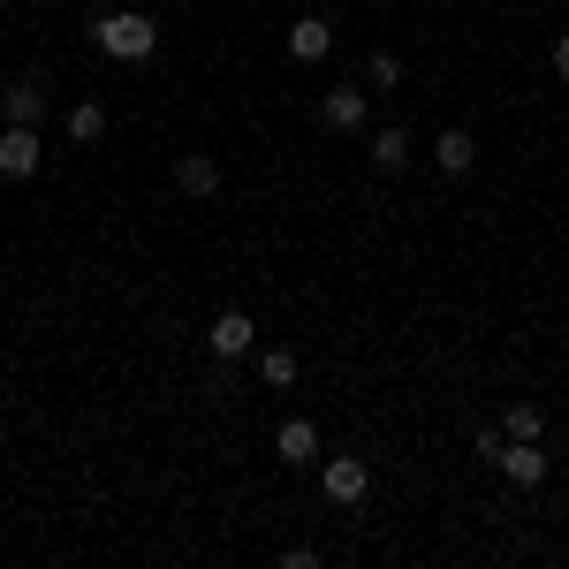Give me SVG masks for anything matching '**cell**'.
<instances>
[{"instance_id":"obj_1","label":"cell","mask_w":569,"mask_h":569,"mask_svg":"<svg viewBox=\"0 0 569 569\" xmlns=\"http://www.w3.org/2000/svg\"><path fill=\"white\" fill-rule=\"evenodd\" d=\"M91 39H99V53H114V61H144V53L160 46V23H152V16H130V8H114V16L91 23Z\"/></svg>"},{"instance_id":"obj_2","label":"cell","mask_w":569,"mask_h":569,"mask_svg":"<svg viewBox=\"0 0 569 569\" xmlns=\"http://www.w3.org/2000/svg\"><path fill=\"white\" fill-rule=\"evenodd\" d=\"M319 486H327V501H335V509H357V501L372 493V463H365V456H327Z\"/></svg>"},{"instance_id":"obj_3","label":"cell","mask_w":569,"mask_h":569,"mask_svg":"<svg viewBox=\"0 0 569 569\" xmlns=\"http://www.w3.org/2000/svg\"><path fill=\"white\" fill-rule=\"evenodd\" d=\"M39 130H31V122H8V130H0V176L8 182H31L39 176Z\"/></svg>"},{"instance_id":"obj_4","label":"cell","mask_w":569,"mask_h":569,"mask_svg":"<svg viewBox=\"0 0 569 569\" xmlns=\"http://www.w3.org/2000/svg\"><path fill=\"white\" fill-rule=\"evenodd\" d=\"M206 342H213V357L228 365V357H251V350H259V327H251V311H220Z\"/></svg>"},{"instance_id":"obj_5","label":"cell","mask_w":569,"mask_h":569,"mask_svg":"<svg viewBox=\"0 0 569 569\" xmlns=\"http://www.w3.org/2000/svg\"><path fill=\"white\" fill-rule=\"evenodd\" d=\"M0 114L39 130V122H46V84H39V77H16V84H0Z\"/></svg>"},{"instance_id":"obj_6","label":"cell","mask_w":569,"mask_h":569,"mask_svg":"<svg viewBox=\"0 0 569 569\" xmlns=\"http://www.w3.org/2000/svg\"><path fill=\"white\" fill-rule=\"evenodd\" d=\"M319 122H327V130H335V137L365 130V91H357V84H335V91H327V99H319Z\"/></svg>"},{"instance_id":"obj_7","label":"cell","mask_w":569,"mask_h":569,"mask_svg":"<svg viewBox=\"0 0 569 569\" xmlns=\"http://www.w3.org/2000/svg\"><path fill=\"white\" fill-rule=\"evenodd\" d=\"M335 53V23L327 16H297L289 23V61H327Z\"/></svg>"},{"instance_id":"obj_8","label":"cell","mask_w":569,"mask_h":569,"mask_svg":"<svg viewBox=\"0 0 569 569\" xmlns=\"http://www.w3.org/2000/svg\"><path fill=\"white\" fill-rule=\"evenodd\" d=\"M433 168L440 176H471V168H479V137L471 130H440L433 137Z\"/></svg>"},{"instance_id":"obj_9","label":"cell","mask_w":569,"mask_h":569,"mask_svg":"<svg viewBox=\"0 0 569 569\" xmlns=\"http://www.w3.org/2000/svg\"><path fill=\"white\" fill-rule=\"evenodd\" d=\"M273 456H281V463H319V426H311V418H289V426L273 433Z\"/></svg>"},{"instance_id":"obj_10","label":"cell","mask_w":569,"mask_h":569,"mask_svg":"<svg viewBox=\"0 0 569 569\" xmlns=\"http://www.w3.org/2000/svg\"><path fill=\"white\" fill-rule=\"evenodd\" d=\"M501 471H509L517 486H539V479H547V448H531V440H509V448H501Z\"/></svg>"},{"instance_id":"obj_11","label":"cell","mask_w":569,"mask_h":569,"mask_svg":"<svg viewBox=\"0 0 569 569\" xmlns=\"http://www.w3.org/2000/svg\"><path fill=\"white\" fill-rule=\"evenodd\" d=\"M176 182H182V198H213L220 190V160L190 152V160H176Z\"/></svg>"},{"instance_id":"obj_12","label":"cell","mask_w":569,"mask_h":569,"mask_svg":"<svg viewBox=\"0 0 569 569\" xmlns=\"http://www.w3.org/2000/svg\"><path fill=\"white\" fill-rule=\"evenodd\" d=\"M61 130L77 137V144H99V137H107V107H99V99H77V107L61 114Z\"/></svg>"},{"instance_id":"obj_13","label":"cell","mask_w":569,"mask_h":569,"mask_svg":"<svg viewBox=\"0 0 569 569\" xmlns=\"http://www.w3.org/2000/svg\"><path fill=\"white\" fill-rule=\"evenodd\" d=\"M402 160H410V137H402V130L372 137V168H380V176H402Z\"/></svg>"},{"instance_id":"obj_14","label":"cell","mask_w":569,"mask_h":569,"mask_svg":"<svg viewBox=\"0 0 569 569\" xmlns=\"http://www.w3.org/2000/svg\"><path fill=\"white\" fill-rule=\"evenodd\" d=\"M297 372H305L297 350H259V380L266 388H297Z\"/></svg>"},{"instance_id":"obj_15","label":"cell","mask_w":569,"mask_h":569,"mask_svg":"<svg viewBox=\"0 0 569 569\" xmlns=\"http://www.w3.org/2000/svg\"><path fill=\"white\" fill-rule=\"evenodd\" d=\"M539 426H547L539 402H509V418H501V433H509V440H539Z\"/></svg>"},{"instance_id":"obj_16","label":"cell","mask_w":569,"mask_h":569,"mask_svg":"<svg viewBox=\"0 0 569 569\" xmlns=\"http://www.w3.org/2000/svg\"><path fill=\"white\" fill-rule=\"evenodd\" d=\"M365 77H372V84H402V61H395V53H372V61H365Z\"/></svg>"},{"instance_id":"obj_17","label":"cell","mask_w":569,"mask_h":569,"mask_svg":"<svg viewBox=\"0 0 569 569\" xmlns=\"http://www.w3.org/2000/svg\"><path fill=\"white\" fill-rule=\"evenodd\" d=\"M555 69H562V77H569V39H555Z\"/></svg>"},{"instance_id":"obj_18","label":"cell","mask_w":569,"mask_h":569,"mask_svg":"<svg viewBox=\"0 0 569 569\" xmlns=\"http://www.w3.org/2000/svg\"><path fill=\"white\" fill-rule=\"evenodd\" d=\"M0 8H8V0H0Z\"/></svg>"}]
</instances>
